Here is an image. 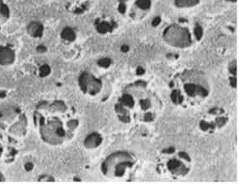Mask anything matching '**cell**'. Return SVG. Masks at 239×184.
Returning <instances> with one entry per match:
<instances>
[{"label": "cell", "mask_w": 239, "mask_h": 184, "mask_svg": "<svg viewBox=\"0 0 239 184\" xmlns=\"http://www.w3.org/2000/svg\"><path fill=\"white\" fill-rule=\"evenodd\" d=\"M33 123L39 138L50 145H60L72 139L78 126L73 109L58 100L39 103L33 113Z\"/></svg>", "instance_id": "cell-1"}, {"label": "cell", "mask_w": 239, "mask_h": 184, "mask_svg": "<svg viewBox=\"0 0 239 184\" xmlns=\"http://www.w3.org/2000/svg\"><path fill=\"white\" fill-rule=\"evenodd\" d=\"M0 128L20 140L26 135V117L19 107H5L0 111Z\"/></svg>", "instance_id": "cell-2"}, {"label": "cell", "mask_w": 239, "mask_h": 184, "mask_svg": "<svg viewBox=\"0 0 239 184\" xmlns=\"http://www.w3.org/2000/svg\"><path fill=\"white\" fill-rule=\"evenodd\" d=\"M19 151V139L0 128V161L12 162Z\"/></svg>", "instance_id": "cell-3"}, {"label": "cell", "mask_w": 239, "mask_h": 184, "mask_svg": "<svg viewBox=\"0 0 239 184\" xmlns=\"http://www.w3.org/2000/svg\"><path fill=\"white\" fill-rule=\"evenodd\" d=\"M164 37L169 44L178 47H186L191 42L189 31L176 25H171L165 31Z\"/></svg>", "instance_id": "cell-4"}, {"label": "cell", "mask_w": 239, "mask_h": 184, "mask_svg": "<svg viewBox=\"0 0 239 184\" xmlns=\"http://www.w3.org/2000/svg\"><path fill=\"white\" fill-rule=\"evenodd\" d=\"M79 86L84 93L94 96L98 92H100L102 89V82L95 76L88 73H83L79 78Z\"/></svg>", "instance_id": "cell-5"}, {"label": "cell", "mask_w": 239, "mask_h": 184, "mask_svg": "<svg viewBox=\"0 0 239 184\" xmlns=\"http://www.w3.org/2000/svg\"><path fill=\"white\" fill-rule=\"evenodd\" d=\"M17 53L15 48L10 44L0 45V64L10 65L15 61Z\"/></svg>", "instance_id": "cell-6"}, {"label": "cell", "mask_w": 239, "mask_h": 184, "mask_svg": "<svg viewBox=\"0 0 239 184\" xmlns=\"http://www.w3.org/2000/svg\"><path fill=\"white\" fill-rule=\"evenodd\" d=\"M11 18V10L4 0H0V33L7 25Z\"/></svg>", "instance_id": "cell-7"}, {"label": "cell", "mask_w": 239, "mask_h": 184, "mask_svg": "<svg viewBox=\"0 0 239 184\" xmlns=\"http://www.w3.org/2000/svg\"><path fill=\"white\" fill-rule=\"evenodd\" d=\"M61 37L63 38L64 40L72 42L75 40L76 36H75L74 31L71 28H65L61 32Z\"/></svg>", "instance_id": "cell-8"}, {"label": "cell", "mask_w": 239, "mask_h": 184, "mask_svg": "<svg viewBox=\"0 0 239 184\" xmlns=\"http://www.w3.org/2000/svg\"><path fill=\"white\" fill-rule=\"evenodd\" d=\"M96 28H97V31H98L99 33L104 34V33H106V32L109 31L111 30V25H110L109 23H107V22L105 21H97V26H96Z\"/></svg>", "instance_id": "cell-9"}, {"label": "cell", "mask_w": 239, "mask_h": 184, "mask_svg": "<svg viewBox=\"0 0 239 184\" xmlns=\"http://www.w3.org/2000/svg\"><path fill=\"white\" fill-rule=\"evenodd\" d=\"M199 0H175L176 5L180 8L183 7H191L197 4Z\"/></svg>", "instance_id": "cell-10"}, {"label": "cell", "mask_w": 239, "mask_h": 184, "mask_svg": "<svg viewBox=\"0 0 239 184\" xmlns=\"http://www.w3.org/2000/svg\"><path fill=\"white\" fill-rule=\"evenodd\" d=\"M182 166V163L179 161V160H176V159H172L170 160L167 163V167H168V170H170L171 171H178L180 167Z\"/></svg>", "instance_id": "cell-11"}, {"label": "cell", "mask_w": 239, "mask_h": 184, "mask_svg": "<svg viewBox=\"0 0 239 184\" xmlns=\"http://www.w3.org/2000/svg\"><path fill=\"white\" fill-rule=\"evenodd\" d=\"M120 104L124 105V106H127V107H131L134 104V100L130 95H125L122 96V98L120 99Z\"/></svg>", "instance_id": "cell-12"}, {"label": "cell", "mask_w": 239, "mask_h": 184, "mask_svg": "<svg viewBox=\"0 0 239 184\" xmlns=\"http://www.w3.org/2000/svg\"><path fill=\"white\" fill-rule=\"evenodd\" d=\"M136 4L139 8H142V9H147L151 5V2H150V0H137Z\"/></svg>", "instance_id": "cell-13"}, {"label": "cell", "mask_w": 239, "mask_h": 184, "mask_svg": "<svg viewBox=\"0 0 239 184\" xmlns=\"http://www.w3.org/2000/svg\"><path fill=\"white\" fill-rule=\"evenodd\" d=\"M202 34H203L202 28L199 25H196L195 29H194V35L196 36L197 40H200V38L202 37Z\"/></svg>", "instance_id": "cell-14"}, {"label": "cell", "mask_w": 239, "mask_h": 184, "mask_svg": "<svg viewBox=\"0 0 239 184\" xmlns=\"http://www.w3.org/2000/svg\"><path fill=\"white\" fill-rule=\"evenodd\" d=\"M100 66L102 67H108L109 66V64H110V60H109V59H100L99 61H98V63Z\"/></svg>", "instance_id": "cell-15"}, {"label": "cell", "mask_w": 239, "mask_h": 184, "mask_svg": "<svg viewBox=\"0 0 239 184\" xmlns=\"http://www.w3.org/2000/svg\"><path fill=\"white\" fill-rule=\"evenodd\" d=\"M160 21H161L160 17H156V18L153 20V21H152V25H153V26H157V25L160 23Z\"/></svg>", "instance_id": "cell-16"}, {"label": "cell", "mask_w": 239, "mask_h": 184, "mask_svg": "<svg viewBox=\"0 0 239 184\" xmlns=\"http://www.w3.org/2000/svg\"><path fill=\"white\" fill-rule=\"evenodd\" d=\"M119 11L121 14H124L125 12V5L124 3H120L119 6Z\"/></svg>", "instance_id": "cell-17"}, {"label": "cell", "mask_w": 239, "mask_h": 184, "mask_svg": "<svg viewBox=\"0 0 239 184\" xmlns=\"http://www.w3.org/2000/svg\"><path fill=\"white\" fill-rule=\"evenodd\" d=\"M209 124H207L206 123H201V124H200V128H201V129H203V130H206V129H208L209 128Z\"/></svg>", "instance_id": "cell-18"}, {"label": "cell", "mask_w": 239, "mask_h": 184, "mask_svg": "<svg viewBox=\"0 0 239 184\" xmlns=\"http://www.w3.org/2000/svg\"><path fill=\"white\" fill-rule=\"evenodd\" d=\"M143 73H144L143 69H142V68H141V67H139L138 69H137V70H136V75H142Z\"/></svg>", "instance_id": "cell-19"}, {"label": "cell", "mask_w": 239, "mask_h": 184, "mask_svg": "<svg viewBox=\"0 0 239 184\" xmlns=\"http://www.w3.org/2000/svg\"><path fill=\"white\" fill-rule=\"evenodd\" d=\"M129 50V47L128 46H122L121 47V51L124 52V53H126Z\"/></svg>", "instance_id": "cell-20"}, {"label": "cell", "mask_w": 239, "mask_h": 184, "mask_svg": "<svg viewBox=\"0 0 239 184\" xmlns=\"http://www.w3.org/2000/svg\"><path fill=\"white\" fill-rule=\"evenodd\" d=\"M231 86H236V78L233 77L232 79H231Z\"/></svg>", "instance_id": "cell-21"}, {"label": "cell", "mask_w": 239, "mask_h": 184, "mask_svg": "<svg viewBox=\"0 0 239 184\" xmlns=\"http://www.w3.org/2000/svg\"><path fill=\"white\" fill-rule=\"evenodd\" d=\"M226 1H231V2H235L236 0H226Z\"/></svg>", "instance_id": "cell-22"}, {"label": "cell", "mask_w": 239, "mask_h": 184, "mask_svg": "<svg viewBox=\"0 0 239 184\" xmlns=\"http://www.w3.org/2000/svg\"><path fill=\"white\" fill-rule=\"evenodd\" d=\"M120 2H125V1H126V0H120Z\"/></svg>", "instance_id": "cell-23"}]
</instances>
